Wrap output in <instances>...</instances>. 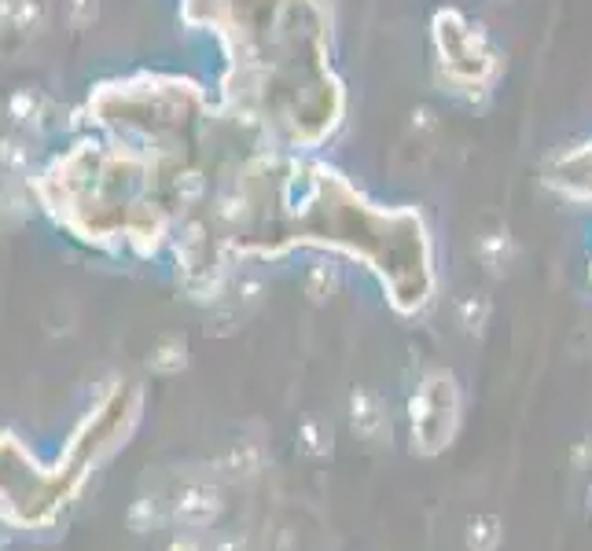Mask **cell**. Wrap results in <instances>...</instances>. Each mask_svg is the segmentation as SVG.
<instances>
[{
    "label": "cell",
    "instance_id": "cell-8",
    "mask_svg": "<svg viewBox=\"0 0 592 551\" xmlns=\"http://www.w3.org/2000/svg\"><path fill=\"white\" fill-rule=\"evenodd\" d=\"M486 313H490V309H486V302H479V309H475V298H471V302H464V327H471V331H475V327H482Z\"/></svg>",
    "mask_w": 592,
    "mask_h": 551
},
{
    "label": "cell",
    "instance_id": "cell-10",
    "mask_svg": "<svg viewBox=\"0 0 592 551\" xmlns=\"http://www.w3.org/2000/svg\"><path fill=\"white\" fill-rule=\"evenodd\" d=\"M589 507H592V485H589Z\"/></svg>",
    "mask_w": 592,
    "mask_h": 551
},
{
    "label": "cell",
    "instance_id": "cell-2",
    "mask_svg": "<svg viewBox=\"0 0 592 551\" xmlns=\"http://www.w3.org/2000/svg\"><path fill=\"white\" fill-rule=\"evenodd\" d=\"M295 247L339 250L361 261L405 316L434 298V250L423 217L401 206H376L350 177L306 155L291 158L280 203L251 258H280Z\"/></svg>",
    "mask_w": 592,
    "mask_h": 551
},
{
    "label": "cell",
    "instance_id": "cell-1",
    "mask_svg": "<svg viewBox=\"0 0 592 551\" xmlns=\"http://www.w3.org/2000/svg\"><path fill=\"white\" fill-rule=\"evenodd\" d=\"M188 23L225 45V111L273 144L309 155L335 136L346 92L331 67V19L320 0H184Z\"/></svg>",
    "mask_w": 592,
    "mask_h": 551
},
{
    "label": "cell",
    "instance_id": "cell-5",
    "mask_svg": "<svg viewBox=\"0 0 592 551\" xmlns=\"http://www.w3.org/2000/svg\"><path fill=\"white\" fill-rule=\"evenodd\" d=\"M545 180L559 195H567V199L592 203V140H585V144L570 147V151L552 158Z\"/></svg>",
    "mask_w": 592,
    "mask_h": 551
},
{
    "label": "cell",
    "instance_id": "cell-6",
    "mask_svg": "<svg viewBox=\"0 0 592 551\" xmlns=\"http://www.w3.org/2000/svg\"><path fill=\"white\" fill-rule=\"evenodd\" d=\"M353 430L368 441H383L390 438V423L387 412H383V401L368 390H357L353 394Z\"/></svg>",
    "mask_w": 592,
    "mask_h": 551
},
{
    "label": "cell",
    "instance_id": "cell-4",
    "mask_svg": "<svg viewBox=\"0 0 592 551\" xmlns=\"http://www.w3.org/2000/svg\"><path fill=\"white\" fill-rule=\"evenodd\" d=\"M412 423V452L420 456H438L449 449L460 430V386L456 375L445 368H434L420 379L416 394L409 401Z\"/></svg>",
    "mask_w": 592,
    "mask_h": 551
},
{
    "label": "cell",
    "instance_id": "cell-7",
    "mask_svg": "<svg viewBox=\"0 0 592 551\" xmlns=\"http://www.w3.org/2000/svg\"><path fill=\"white\" fill-rule=\"evenodd\" d=\"M504 526L497 515H479L467 526V551H497L501 548Z\"/></svg>",
    "mask_w": 592,
    "mask_h": 551
},
{
    "label": "cell",
    "instance_id": "cell-9",
    "mask_svg": "<svg viewBox=\"0 0 592 551\" xmlns=\"http://www.w3.org/2000/svg\"><path fill=\"white\" fill-rule=\"evenodd\" d=\"M589 460H592V445H581V449L574 452V463L581 467V463H589Z\"/></svg>",
    "mask_w": 592,
    "mask_h": 551
},
{
    "label": "cell",
    "instance_id": "cell-3",
    "mask_svg": "<svg viewBox=\"0 0 592 551\" xmlns=\"http://www.w3.org/2000/svg\"><path fill=\"white\" fill-rule=\"evenodd\" d=\"M434 52L442 78L456 92H490L493 81L501 78V52L479 23L460 12L434 15Z\"/></svg>",
    "mask_w": 592,
    "mask_h": 551
}]
</instances>
